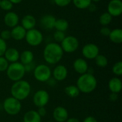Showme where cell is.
<instances>
[{"mask_svg": "<svg viewBox=\"0 0 122 122\" xmlns=\"http://www.w3.org/2000/svg\"><path fill=\"white\" fill-rule=\"evenodd\" d=\"M107 12L112 16H119L122 14V0H111L107 6Z\"/></svg>", "mask_w": 122, "mask_h": 122, "instance_id": "8fae6325", "label": "cell"}, {"mask_svg": "<svg viewBox=\"0 0 122 122\" xmlns=\"http://www.w3.org/2000/svg\"><path fill=\"white\" fill-rule=\"evenodd\" d=\"M69 26V21L63 18L60 19H56L54 24V29L56 31H64L65 32Z\"/></svg>", "mask_w": 122, "mask_h": 122, "instance_id": "cb8c5ba5", "label": "cell"}, {"mask_svg": "<svg viewBox=\"0 0 122 122\" xmlns=\"http://www.w3.org/2000/svg\"><path fill=\"white\" fill-rule=\"evenodd\" d=\"M112 18L113 17L107 11V12H104L100 15L99 21L101 25H102L103 26H107L109 24H111L112 21Z\"/></svg>", "mask_w": 122, "mask_h": 122, "instance_id": "484cf974", "label": "cell"}, {"mask_svg": "<svg viewBox=\"0 0 122 122\" xmlns=\"http://www.w3.org/2000/svg\"><path fill=\"white\" fill-rule=\"evenodd\" d=\"M0 38H1L2 39H4V41L9 40L11 38V31L8 30V29H4L3 31H1L0 33Z\"/></svg>", "mask_w": 122, "mask_h": 122, "instance_id": "836d02e7", "label": "cell"}, {"mask_svg": "<svg viewBox=\"0 0 122 122\" xmlns=\"http://www.w3.org/2000/svg\"><path fill=\"white\" fill-rule=\"evenodd\" d=\"M72 0H54V4L59 7H65L71 3Z\"/></svg>", "mask_w": 122, "mask_h": 122, "instance_id": "d6a6232c", "label": "cell"}, {"mask_svg": "<svg viewBox=\"0 0 122 122\" xmlns=\"http://www.w3.org/2000/svg\"><path fill=\"white\" fill-rule=\"evenodd\" d=\"M52 75L54 79L57 81H62L66 79L68 76V70L67 68L62 64L57 65L52 72Z\"/></svg>", "mask_w": 122, "mask_h": 122, "instance_id": "4fadbf2b", "label": "cell"}, {"mask_svg": "<svg viewBox=\"0 0 122 122\" xmlns=\"http://www.w3.org/2000/svg\"><path fill=\"white\" fill-rule=\"evenodd\" d=\"M109 99L112 102H116L118 99V94H115V93H112L109 95Z\"/></svg>", "mask_w": 122, "mask_h": 122, "instance_id": "60d3db41", "label": "cell"}, {"mask_svg": "<svg viewBox=\"0 0 122 122\" xmlns=\"http://www.w3.org/2000/svg\"><path fill=\"white\" fill-rule=\"evenodd\" d=\"M24 39L26 43L31 46H37L42 43L44 36L41 31L34 28L26 31Z\"/></svg>", "mask_w": 122, "mask_h": 122, "instance_id": "52a82bcc", "label": "cell"}, {"mask_svg": "<svg viewBox=\"0 0 122 122\" xmlns=\"http://www.w3.org/2000/svg\"><path fill=\"white\" fill-rule=\"evenodd\" d=\"M95 60V64H97V66L101 67V68H104L108 65L109 61L107 56H105L103 54H99L94 59Z\"/></svg>", "mask_w": 122, "mask_h": 122, "instance_id": "83f0119b", "label": "cell"}, {"mask_svg": "<svg viewBox=\"0 0 122 122\" xmlns=\"http://www.w3.org/2000/svg\"><path fill=\"white\" fill-rule=\"evenodd\" d=\"M33 73L35 79L39 82H46L50 79L51 76V69L46 64H39L36 66Z\"/></svg>", "mask_w": 122, "mask_h": 122, "instance_id": "8992f818", "label": "cell"}, {"mask_svg": "<svg viewBox=\"0 0 122 122\" xmlns=\"http://www.w3.org/2000/svg\"><path fill=\"white\" fill-rule=\"evenodd\" d=\"M108 37L112 42L117 44H120L122 42V30L119 28L111 30Z\"/></svg>", "mask_w": 122, "mask_h": 122, "instance_id": "603a6c76", "label": "cell"}, {"mask_svg": "<svg viewBox=\"0 0 122 122\" xmlns=\"http://www.w3.org/2000/svg\"><path fill=\"white\" fill-rule=\"evenodd\" d=\"M34 56L31 51L30 50H25L23 51L19 56V60L20 63H21L23 65L28 64L29 63H31L34 61Z\"/></svg>", "mask_w": 122, "mask_h": 122, "instance_id": "7402d4cb", "label": "cell"}, {"mask_svg": "<svg viewBox=\"0 0 122 122\" xmlns=\"http://www.w3.org/2000/svg\"><path fill=\"white\" fill-rule=\"evenodd\" d=\"M56 17L51 14H45L40 19L41 26L46 30H51L54 29Z\"/></svg>", "mask_w": 122, "mask_h": 122, "instance_id": "2e32d148", "label": "cell"}, {"mask_svg": "<svg viewBox=\"0 0 122 122\" xmlns=\"http://www.w3.org/2000/svg\"><path fill=\"white\" fill-rule=\"evenodd\" d=\"M26 34V30H25L21 25H17L11 29V38L16 41H21L24 39Z\"/></svg>", "mask_w": 122, "mask_h": 122, "instance_id": "d6986e66", "label": "cell"}, {"mask_svg": "<svg viewBox=\"0 0 122 122\" xmlns=\"http://www.w3.org/2000/svg\"><path fill=\"white\" fill-rule=\"evenodd\" d=\"M64 53L59 44L50 42L45 46L43 51V56L47 64H56L61 60Z\"/></svg>", "mask_w": 122, "mask_h": 122, "instance_id": "6da1fadb", "label": "cell"}, {"mask_svg": "<svg viewBox=\"0 0 122 122\" xmlns=\"http://www.w3.org/2000/svg\"><path fill=\"white\" fill-rule=\"evenodd\" d=\"M112 72L116 76H121L122 74V62L121 61L115 63L112 67Z\"/></svg>", "mask_w": 122, "mask_h": 122, "instance_id": "f546056e", "label": "cell"}, {"mask_svg": "<svg viewBox=\"0 0 122 122\" xmlns=\"http://www.w3.org/2000/svg\"><path fill=\"white\" fill-rule=\"evenodd\" d=\"M83 122H98L97 120L94 117H92V116H89V117H86L84 119Z\"/></svg>", "mask_w": 122, "mask_h": 122, "instance_id": "ab89813d", "label": "cell"}, {"mask_svg": "<svg viewBox=\"0 0 122 122\" xmlns=\"http://www.w3.org/2000/svg\"><path fill=\"white\" fill-rule=\"evenodd\" d=\"M110 32H111V29L107 26H103L100 29V34L104 36H109Z\"/></svg>", "mask_w": 122, "mask_h": 122, "instance_id": "d590c367", "label": "cell"}, {"mask_svg": "<svg viewBox=\"0 0 122 122\" xmlns=\"http://www.w3.org/2000/svg\"><path fill=\"white\" fill-rule=\"evenodd\" d=\"M108 87L112 93L119 94L122 89V80L118 77L112 78L108 84Z\"/></svg>", "mask_w": 122, "mask_h": 122, "instance_id": "ffe728a7", "label": "cell"}, {"mask_svg": "<svg viewBox=\"0 0 122 122\" xmlns=\"http://www.w3.org/2000/svg\"><path fill=\"white\" fill-rule=\"evenodd\" d=\"M80 92L84 94H90L94 92L97 86V80L92 74L86 72L81 74L76 81V85Z\"/></svg>", "mask_w": 122, "mask_h": 122, "instance_id": "7a4b0ae2", "label": "cell"}, {"mask_svg": "<svg viewBox=\"0 0 122 122\" xmlns=\"http://www.w3.org/2000/svg\"><path fill=\"white\" fill-rule=\"evenodd\" d=\"M73 68L74 71L79 74L86 73L89 69L87 61L82 58H78L74 60L73 63Z\"/></svg>", "mask_w": 122, "mask_h": 122, "instance_id": "9a60e30c", "label": "cell"}, {"mask_svg": "<svg viewBox=\"0 0 122 122\" xmlns=\"http://www.w3.org/2000/svg\"><path fill=\"white\" fill-rule=\"evenodd\" d=\"M81 53L85 59L92 60L99 54V48L94 43H89L83 46Z\"/></svg>", "mask_w": 122, "mask_h": 122, "instance_id": "30bf717a", "label": "cell"}, {"mask_svg": "<svg viewBox=\"0 0 122 122\" xmlns=\"http://www.w3.org/2000/svg\"><path fill=\"white\" fill-rule=\"evenodd\" d=\"M6 49H7V44L6 41L0 38V56H4Z\"/></svg>", "mask_w": 122, "mask_h": 122, "instance_id": "e575fe53", "label": "cell"}, {"mask_svg": "<svg viewBox=\"0 0 122 122\" xmlns=\"http://www.w3.org/2000/svg\"><path fill=\"white\" fill-rule=\"evenodd\" d=\"M60 44L63 51L68 54L75 52L79 46V41L74 36H66Z\"/></svg>", "mask_w": 122, "mask_h": 122, "instance_id": "ba28073f", "label": "cell"}, {"mask_svg": "<svg viewBox=\"0 0 122 122\" xmlns=\"http://www.w3.org/2000/svg\"><path fill=\"white\" fill-rule=\"evenodd\" d=\"M41 117L36 111L29 110L26 112L23 117V122H41Z\"/></svg>", "mask_w": 122, "mask_h": 122, "instance_id": "44dd1931", "label": "cell"}, {"mask_svg": "<svg viewBox=\"0 0 122 122\" xmlns=\"http://www.w3.org/2000/svg\"><path fill=\"white\" fill-rule=\"evenodd\" d=\"M66 122H80V121L74 117H71V118H68V119L66 121Z\"/></svg>", "mask_w": 122, "mask_h": 122, "instance_id": "b9f144b4", "label": "cell"}, {"mask_svg": "<svg viewBox=\"0 0 122 122\" xmlns=\"http://www.w3.org/2000/svg\"><path fill=\"white\" fill-rule=\"evenodd\" d=\"M19 56H20V53L19 51L13 47H10V48H7V49L6 50L4 56V58L9 62L11 63H14V62H16L19 60Z\"/></svg>", "mask_w": 122, "mask_h": 122, "instance_id": "ac0fdd59", "label": "cell"}, {"mask_svg": "<svg viewBox=\"0 0 122 122\" xmlns=\"http://www.w3.org/2000/svg\"><path fill=\"white\" fill-rule=\"evenodd\" d=\"M65 94L71 98H76L80 94V91L76 85H69L64 89Z\"/></svg>", "mask_w": 122, "mask_h": 122, "instance_id": "d4e9b609", "label": "cell"}, {"mask_svg": "<svg viewBox=\"0 0 122 122\" xmlns=\"http://www.w3.org/2000/svg\"><path fill=\"white\" fill-rule=\"evenodd\" d=\"M36 112L41 118L44 117L46 115V109L45 107H39V108H38V111H36Z\"/></svg>", "mask_w": 122, "mask_h": 122, "instance_id": "74e56055", "label": "cell"}, {"mask_svg": "<svg viewBox=\"0 0 122 122\" xmlns=\"http://www.w3.org/2000/svg\"><path fill=\"white\" fill-rule=\"evenodd\" d=\"M9 65V61L4 58V56H0V72L6 71Z\"/></svg>", "mask_w": 122, "mask_h": 122, "instance_id": "1f68e13d", "label": "cell"}, {"mask_svg": "<svg viewBox=\"0 0 122 122\" xmlns=\"http://www.w3.org/2000/svg\"><path fill=\"white\" fill-rule=\"evenodd\" d=\"M4 22L7 27L14 28L17 26L19 22V17L18 14L14 11H7L4 16Z\"/></svg>", "mask_w": 122, "mask_h": 122, "instance_id": "7c38bea8", "label": "cell"}, {"mask_svg": "<svg viewBox=\"0 0 122 122\" xmlns=\"http://www.w3.org/2000/svg\"><path fill=\"white\" fill-rule=\"evenodd\" d=\"M89 10V11H91V12H95L97 10V5L94 3V2H92L91 3V4L89 6V7L87 8Z\"/></svg>", "mask_w": 122, "mask_h": 122, "instance_id": "f35d334b", "label": "cell"}, {"mask_svg": "<svg viewBox=\"0 0 122 122\" xmlns=\"http://www.w3.org/2000/svg\"><path fill=\"white\" fill-rule=\"evenodd\" d=\"M6 72L8 78L14 82L21 80L26 73L24 66L19 61L11 63Z\"/></svg>", "mask_w": 122, "mask_h": 122, "instance_id": "277c9868", "label": "cell"}, {"mask_svg": "<svg viewBox=\"0 0 122 122\" xmlns=\"http://www.w3.org/2000/svg\"><path fill=\"white\" fill-rule=\"evenodd\" d=\"M53 118L56 122H66L69 118V112L66 108L57 107L54 109Z\"/></svg>", "mask_w": 122, "mask_h": 122, "instance_id": "5bb4252c", "label": "cell"}, {"mask_svg": "<svg viewBox=\"0 0 122 122\" xmlns=\"http://www.w3.org/2000/svg\"><path fill=\"white\" fill-rule=\"evenodd\" d=\"M66 37V34L65 32L64 31H56L54 33V39L56 41V43H61L64 39Z\"/></svg>", "mask_w": 122, "mask_h": 122, "instance_id": "4dcf8cb0", "label": "cell"}, {"mask_svg": "<svg viewBox=\"0 0 122 122\" xmlns=\"http://www.w3.org/2000/svg\"><path fill=\"white\" fill-rule=\"evenodd\" d=\"M49 102V94L46 90H39L33 96L34 104L39 107H45Z\"/></svg>", "mask_w": 122, "mask_h": 122, "instance_id": "9c48e42d", "label": "cell"}, {"mask_svg": "<svg viewBox=\"0 0 122 122\" xmlns=\"http://www.w3.org/2000/svg\"><path fill=\"white\" fill-rule=\"evenodd\" d=\"M3 109L4 112L9 115L14 116L21 112V104L20 101L12 97H7L3 102Z\"/></svg>", "mask_w": 122, "mask_h": 122, "instance_id": "5b68a950", "label": "cell"}, {"mask_svg": "<svg viewBox=\"0 0 122 122\" xmlns=\"http://www.w3.org/2000/svg\"><path fill=\"white\" fill-rule=\"evenodd\" d=\"M12 97L19 101L26 99L31 93V85L26 80H19L14 82L10 89Z\"/></svg>", "mask_w": 122, "mask_h": 122, "instance_id": "3957f363", "label": "cell"}, {"mask_svg": "<svg viewBox=\"0 0 122 122\" xmlns=\"http://www.w3.org/2000/svg\"><path fill=\"white\" fill-rule=\"evenodd\" d=\"M21 26L26 31L34 29L35 26L36 24V20L35 17L33 15L31 14H26L23 16L21 21Z\"/></svg>", "mask_w": 122, "mask_h": 122, "instance_id": "e0dca14e", "label": "cell"}, {"mask_svg": "<svg viewBox=\"0 0 122 122\" xmlns=\"http://www.w3.org/2000/svg\"><path fill=\"white\" fill-rule=\"evenodd\" d=\"M14 4L9 0H1L0 8L6 11H9L12 9Z\"/></svg>", "mask_w": 122, "mask_h": 122, "instance_id": "f1b7e54d", "label": "cell"}, {"mask_svg": "<svg viewBox=\"0 0 122 122\" xmlns=\"http://www.w3.org/2000/svg\"><path fill=\"white\" fill-rule=\"evenodd\" d=\"M75 7L79 9H86L92 2V0H72L71 1Z\"/></svg>", "mask_w": 122, "mask_h": 122, "instance_id": "4316f807", "label": "cell"}, {"mask_svg": "<svg viewBox=\"0 0 122 122\" xmlns=\"http://www.w3.org/2000/svg\"><path fill=\"white\" fill-rule=\"evenodd\" d=\"M24 69H25V71L26 72H30V71H34V69H35L36 66H35V64L33 62L31 63H29L28 64H26V65H24Z\"/></svg>", "mask_w": 122, "mask_h": 122, "instance_id": "8d00e7d4", "label": "cell"}, {"mask_svg": "<svg viewBox=\"0 0 122 122\" xmlns=\"http://www.w3.org/2000/svg\"><path fill=\"white\" fill-rule=\"evenodd\" d=\"M102 1V0H92V2H94V3L99 2V1Z\"/></svg>", "mask_w": 122, "mask_h": 122, "instance_id": "ee69618b", "label": "cell"}, {"mask_svg": "<svg viewBox=\"0 0 122 122\" xmlns=\"http://www.w3.org/2000/svg\"><path fill=\"white\" fill-rule=\"evenodd\" d=\"M0 2H1V0H0Z\"/></svg>", "mask_w": 122, "mask_h": 122, "instance_id": "f6af8a7d", "label": "cell"}, {"mask_svg": "<svg viewBox=\"0 0 122 122\" xmlns=\"http://www.w3.org/2000/svg\"><path fill=\"white\" fill-rule=\"evenodd\" d=\"M13 4H18L19 3H21L23 0H9Z\"/></svg>", "mask_w": 122, "mask_h": 122, "instance_id": "7bdbcfd3", "label": "cell"}]
</instances>
